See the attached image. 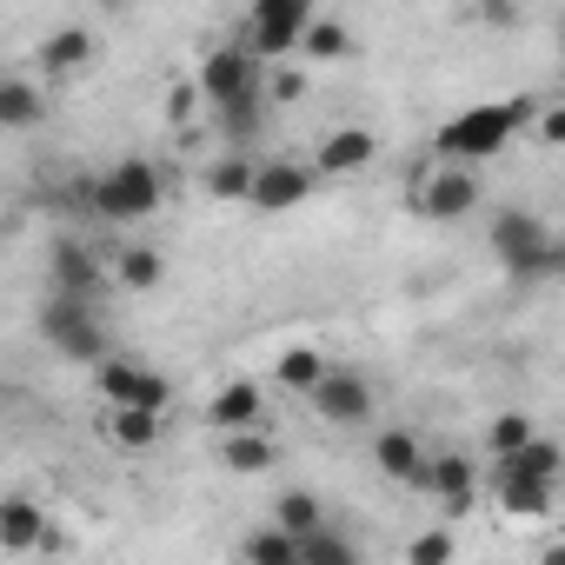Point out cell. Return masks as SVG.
I'll list each match as a JSON object with an SVG mask.
<instances>
[{
  "label": "cell",
  "instance_id": "obj_17",
  "mask_svg": "<svg viewBox=\"0 0 565 565\" xmlns=\"http://www.w3.org/2000/svg\"><path fill=\"white\" fill-rule=\"evenodd\" d=\"M313 167H320V173H360V167H373V134H366V127H340V134H327Z\"/></svg>",
  "mask_w": 565,
  "mask_h": 565
},
{
  "label": "cell",
  "instance_id": "obj_1",
  "mask_svg": "<svg viewBox=\"0 0 565 565\" xmlns=\"http://www.w3.org/2000/svg\"><path fill=\"white\" fill-rule=\"evenodd\" d=\"M200 100L220 114V127L233 140H246L266 114V81H259V54L253 47H213L200 61Z\"/></svg>",
  "mask_w": 565,
  "mask_h": 565
},
{
  "label": "cell",
  "instance_id": "obj_19",
  "mask_svg": "<svg viewBox=\"0 0 565 565\" xmlns=\"http://www.w3.org/2000/svg\"><path fill=\"white\" fill-rule=\"evenodd\" d=\"M220 459H226L233 472H266V466L279 459V446H273V433L239 426V433H226V439H220Z\"/></svg>",
  "mask_w": 565,
  "mask_h": 565
},
{
  "label": "cell",
  "instance_id": "obj_33",
  "mask_svg": "<svg viewBox=\"0 0 565 565\" xmlns=\"http://www.w3.org/2000/svg\"><path fill=\"white\" fill-rule=\"evenodd\" d=\"M266 94H273V100H300V94H307V81H300V74H273V81H266Z\"/></svg>",
  "mask_w": 565,
  "mask_h": 565
},
{
  "label": "cell",
  "instance_id": "obj_7",
  "mask_svg": "<svg viewBox=\"0 0 565 565\" xmlns=\"http://www.w3.org/2000/svg\"><path fill=\"white\" fill-rule=\"evenodd\" d=\"M307 399H313V413L333 419V426L373 419V380H366V373H347V366H327V380H320Z\"/></svg>",
  "mask_w": 565,
  "mask_h": 565
},
{
  "label": "cell",
  "instance_id": "obj_2",
  "mask_svg": "<svg viewBox=\"0 0 565 565\" xmlns=\"http://www.w3.org/2000/svg\"><path fill=\"white\" fill-rule=\"evenodd\" d=\"M519 120H525V107H519V100H486V107H466L459 120H446L433 147H439L446 160H466V167H472V160L505 153V140L519 134Z\"/></svg>",
  "mask_w": 565,
  "mask_h": 565
},
{
  "label": "cell",
  "instance_id": "obj_22",
  "mask_svg": "<svg viewBox=\"0 0 565 565\" xmlns=\"http://www.w3.org/2000/svg\"><path fill=\"white\" fill-rule=\"evenodd\" d=\"M94 61V34L87 28H61L54 41H41V67L47 74H74V67H87Z\"/></svg>",
  "mask_w": 565,
  "mask_h": 565
},
{
  "label": "cell",
  "instance_id": "obj_3",
  "mask_svg": "<svg viewBox=\"0 0 565 565\" xmlns=\"http://www.w3.org/2000/svg\"><path fill=\"white\" fill-rule=\"evenodd\" d=\"M160 200H167V173L153 160H114L87 186V206L100 220H147V213H160Z\"/></svg>",
  "mask_w": 565,
  "mask_h": 565
},
{
  "label": "cell",
  "instance_id": "obj_16",
  "mask_svg": "<svg viewBox=\"0 0 565 565\" xmlns=\"http://www.w3.org/2000/svg\"><path fill=\"white\" fill-rule=\"evenodd\" d=\"M41 539H47V525H41V505L14 492L8 505H0V552H14V558H21V552H34Z\"/></svg>",
  "mask_w": 565,
  "mask_h": 565
},
{
  "label": "cell",
  "instance_id": "obj_26",
  "mask_svg": "<svg viewBox=\"0 0 565 565\" xmlns=\"http://www.w3.org/2000/svg\"><path fill=\"white\" fill-rule=\"evenodd\" d=\"M327 380V360L313 353V347H294V353H279V386L287 393H313Z\"/></svg>",
  "mask_w": 565,
  "mask_h": 565
},
{
  "label": "cell",
  "instance_id": "obj_31",
  "mask_svg": "<svg viewBox=\"0 0 565 565\" xmlns=\"http://www.w3.org/2000/svg\"><path fill=\"white\" fill-rule=\"evenodd\" d=\"M406 558H413V565H439V558H452V539H446V532H419V539L406 545Z\"/></svg>",
  "mask_w": 565,
  "mask_h": 565
},
{
  "label": "cell",
  "instance_id": "obj_24",
  "mask_svg": "<svg viewBox=\"0 0 565 565\" xmlns=\"http://www.w3.org/2000/svg\"><path fill=\"white\" fill-rule=\"evenodd\" d=\"M253 160H239V153H226V160H213L206 167V193L213 200H253Z\"/></svg>",
  "mask_w": 565,
  "mask_h": 565
},
{
  "label": "cell",
  "instance_id": "obj_13",
  "mask_svg": "<svg viewBox=\"0 0 565 565\" xmlns=\"http://www.w3.org/2000/svg\"><path fill=\"white\" fill-rule=\"evenodd\" d=\"M259 419H266V393H259L253 380L220 386L213 406H206V426H213V433H239V426H259Z\"/></svg>",
  "mask_w": 565,
  "mask_h": 565
},
{
  "label": "cell",
  "instance_id": "obj_18",
  "mask_svg": "<svg viewBox=\"0 0 565 565\" xmlns=\"http://www.w3.org/2000/svg\"><path fill=\"white\" fill-rule=\"evenodd\" d=\"M114 279L127 294H153L160 279H167V259H160V246H120L114 253Z\"/></svg>",
  "mask_w": 565,
  "mask_h": 565
},
{
  "label": "cell",
  "instance_id": "obj_20",
  "mask_svg": "<svg viewBox=\"0 0 565 565\" xmlns=\"http://www.w3.org/2000/svg\"><path fill=\"white\" fill-rule=\"evenodd\" d=\"M41 120H47V100H41L34 81H0V127L28 134V127H41Z\"/></svg>",
  "mask_w": 565,
  "mask_h": 565
},
{
  "label": "cell",
  "instance_id": "obj_11",
  "mask_svg": "<svg viewBox=\"0 0 565 565\" xmlns=\"http://www.w3.org/2000/svg\"><path fill=\"white\" fill-rule=\"evenodd\" d=\"M419 492L446 499V512H472V492H479V466H472L466 452H439V459H426V472H419Z\"/></svg>",
  "mask_w": 565,
  "mask_h": 565
},
{
  "label": "cell",
  "instance_id": "obj_6",
  "mask_svg": "<svg viewBox=\"0 0 565 565\" xmlns=\"http://www.w3.org/2000/svg\"><path fill=\"white\" fill-rule=\"evenodd\" d=\"M320 14H313V0H253V14H246V41H253V54H294L300 41H307V28H313Z\"/></svg>",
  "mask_w": 565,
  "mask_h": 565
},
{
  "label": "cell",
  "instance_id": "obj_14",
  "mask_svg": "<svg viewBox=\"0 0 565 565\" xmlns=\"http://www.w3.org/2000/svg\"><path fill=\"white\" fill-rule=\"evenodd\" d=\"M499 505L512 519H545L552 512V479L525 472V466H499Z\"/></svg>",
  "mask_w": 565,
  "mask_h": 565
},
{
  "label": "cell",
  "instance_id": "obj_27",
  "mask_svg": "<svg viewBox=\"0 0 565 565\" xmlns=\"http://www.w3.org/2000/svg\"><path fill=\"white\" fill-rule=\"evenodd\" d=\"M273 519H279V525H287V532H300V539H307L313 525H327V505H320L313 492H287V499H279V505H273Z\"/></svg>",
  "mask_w": 565,
  "mask_h": 565
},
{
  "label": "cell",
  "instance_id": "obj_4",
  "mask_svg": "<svg viewBox=\"0 0 565 565\" xmlns=\"http://www.w3.org/2000/svg\"><path fill=\"white\" fill-rule=\"evenodd\" d=\"M486 246H492V259H499L512 279H532V273H552V266H558V239H552V233H545V220H539V213H525V206L492 213Z\"/></svg>",
  "mask_w": 565,
  "mask_h": 565
},
{
  "label": "cell",
  "instance_id": "obj_12",
  "mask_svg": "<svg viewBox=\"0 0 565 565\" xmlns=\"http://www.w3.org/2000/svg\"><path fill=\"white\" fill-rule=\"evenodd\" d=\"M472 206H479V173H472L466 160H459L452 173H439V180L419 186V213H426V220H466Z\"/></svg>",
  "mask_w": 565,
  "mask_h": 565
},
{
  "label": "cell",
  "instance_id": "obj_25",
  "mask_svg": "<svg viewBox=\"0 0 565 565\" xmlns=\"http://www.w3.org/2000/svg\"><path fill=\"white\" fill-rule=\"evenodd\" d=\"M300 565H360V545L340 539L333 525H313V532L300 539Z\"/></svg>",
  "mask_w": 565,
  "mask_h": 565
},
{
  "label": "cell",
  "instance_id": "obj_21",
  "mask_svg": "<svg viewBox=\"0 0 565 565\" xmlns=\"http://www.w3.org/2000/svg\"><path fill=\"white\" fill-rule=\"evenodd\" d=\"M239 558H253V565H300V532H287V525L246 532L239 539Z\"/></svg>",
  "mask_w": 565,
  "mask_h": 565
},
{
  "label": "cell",
  "instance_id": "obj_36",
  "mask_svg": "<svg viewBox=\"0 0 565 565\" xmlns=\"http://www.w3.org/2000/svg\"><path fill=\"white\" fill-rule=\"evenodd\" d=\"M558 54H565V21H558Z\"/></svg>",
  "mask_w": 565,
  "mask_h": 565
},
{
  "label": "cell",
  "instance_id": "obj_30",
  "mask_svg": "<svg viewBox=\"0 0 565 565\" xmlns=\"http://www.w3.org/2000/svg\"><path fill=\"white\" fill-rule=\"evenodd\" d=\"M499 466H525V472H545V479H558V466H565V452H558L552 439H539V433H532V439H525V446H519L512 459H499Z\"/></svg>",
  "mask_w": 565,
  "mask_h": 565
},
{
  "label": "cell",
  "instance_id": "obj_8",
  "mask_svg": "<svg viewBox=\"0 0 565 565\" xmlns=\"http://www.w3.org/2000/svg\"><path fill=\"white\" fill-rule=\"evenodd\" d=\"M94 380H100V399H107V406H160V413L173 406V386H167L160 373L127 366V360H100Z\"/></svg>",
  "mask_w": 565,
  "mask_h": 565
},
{
  "label": "cell",
  "instance_id": "obj_5",
  "mask_svg": "<svg viewBox=\"0 0 565 565\" xmlns=\"http://www.w3.org/2000/svg\"><path fill=\"white\" fill-rule=\"evenodd\" d=\"M41 333L54 340V353L87 360V366H100V353H107V327H100V313H94V294H61V287H47Z\"/></svg>",
  "mask_w": 565,
  "mask_h": 565
},
{
  "label": "cell",
  "instance_id": "obj_35",
  "mask_svg": "<svg viewBox=\"0 0 565 565\" xmlns=\"http://www.w3.org/2000/svg\"><path fill=\"white\" fill-rule=\"evenodd\" d=\"M558 273H565V239H558Z\"/></svg>",
  "mask_w": 565,
  "mask_h": 565
},
{
  "label": "cell",
  "instance_id": "obj_37",
  "mask_svg": "<svg viewBox=\"0 0 565 565\" xmlns=\"http://www.w3.org/2000/svg\"><path fill=\"white\" fill-rule=\"evenodd\" d=\"M107 8H127V0H107Z\"/></svg>",
  "mask_w": 565,
  "mask_h": 565
},
{
  "label": "cell",
  "instance_id": "obj_10",
  "mask_svg": "<svg viewBox=\"0 0 565 565\" xmlns=\"http://www.w3.org/2000/svg\"><path fill=\"white\" fill-rule=\"evenodd\" d=\"M47 287H61V294H100L107 287V259L94 246H81V239H54Z\"/></svg>",
  "mask_w": 565,
  "mask_h": 565
},
{
  "label": "cell",
  "instance_id": "obj_9",
  "mask_svg": "<svg viewBox=\"0 0 565 565\" xmlns=\"http://www.w3.org/2000/svg\"><path fill=\"white\" fill-rule=\"evenodd\" d=\"M313 173H320V167H300V160H259V173H253V206H266V213L300 206V200L313 193Z\"/></svg>",
  "mask_w": 565,
  "mask_h": 565
},
{
  "label": "cell",
  "instance_id": "obj_23",
  "mask_svg": "<svg viewBox=\"0 0 565 565\" xmlns=\"http://www.w3.org/2000/svg\"><path fill=\"white\" fill-rule=\"evenodd\" d=\"M114 419H107V433L120 439V446H153L160 439V426H167V413L160 406H107Z\"/></svg>",
  "mask_w": 565,
  "mask_h": 565
},
{
  "label": "cell",
  "instance_id": "obj_28",
  "mask_svg": "<svg viewBox=\"0 0 565 565\" xmlns=\"http://www.w3.org/2000/svg\"><path fill=\"white\" fill-rule=\"evenodd\" d=\"M300 47H307V61H347V54H353V34H347L340 21H313Z\"/></svg>",
  "mask_w": 565,
  "mask_h": 565
},
{
  "label": "cell",
  "instance_id": "obj_15",
  "mask_svg": "<svg viewBox=\"0 0 565 565\" xmlns=\"http://www.w3.org/2000/svg\"><path fill=\"white\" fill-rule=\"evenodd\" d=\"M373 466H380L386 479H399V486H419V472H426V446H419V433H406V426L380 433V439H373Z\"/></svg>",
  "mask_w": 565,
  "mask_h": 565
},
{
  "label": "cell",
  "instance_id": "obj_29",
  "mask_svg": "<svg viewBox=\"0 0 565 565\" xmlns=\"http://www.w3.org/2000/svg\"><path fill=\"white\" fill-rule=\"evenodd\" d=\"M525 439H532V419H525V413H499V419L486 426V452H492V459H512Z\"/></svg>",
  "mask_w": 565,
  "mask_h": 565
},
{
  "label": "cell",
  "instance_id": "obj_32",
  "mask_svg": "<svg viewBox=\"0 0 565 565\" xmlns=\"http://www.w3.org/2000/svg\"><path fill=\"white\" fill-rule=\"evenodd\" d=\"M479 21H486V28H512L519 8H512V0H479Z\"/></svg>",
  "mask_w": 565,
  "mask_h": 565
},
{
  "label": "cell",
  "instance_id": "obj_34",
  "mask_svg": "<svg viewBox=\"0 0 565 565\" xmlns=\"http://www.w3.org/2000/svg\"><path fill=\"white\" fill-rule=\"evenodd\" d=\"M539 140H545V147H565V107H552V114L539 120Z\"/></svg>",
  "mask_w": 565,
  "mask_h": 565
}]
</instances>
